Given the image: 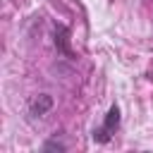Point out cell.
<instances>
[{
	"mask_svg": "<svg viewBox=\"0 0 153 153\" xmlns=\"http://www.w3.org/2000/svg\"><path fill=\"white\" fill-rule=\"evenodd\" d=\"M55 45L62 55L72 57V50H69V29L67 26H57L55 29Z\"/></svg>",
	"mask_w": 153,
	"mask_h": 153,
	"instance_id": "3957f363",
	"label": "cell"
},
{
	"mask_svg": "<svg viewBox=\"0 0 153 153\" xmlns=\"http://www.w3.org/2000/svg\"><path fill=\"white\" fill-rule=\"evenodd\" d=\"M50 108H53V96H50V93H38V96L29 103V112H31L33 117H43Z\"/></svg>",
	"mask_w": 153,
	"mask_h": 153,
	"instance_id": "7a4b0ae2",
	"label": "cell"
},
{
	"mask_svg": "<svg viewBox=\"0 0 153 153\" xmlns=\"http://www.w3.org/2000/svg\"><path fill=\"white\" fill-rule=\"evenodd\" d=\"M43 151H65V143H60V141H48V143H43Z\"/></svg>",
	"mask_w": 153,
	"mask_h": 153,
	"instance_id": "277c9868",
	"label": "cell"
},
{
	"mask_svg": "<svg viewBox=\"0 0 153 153\" xmlns=\"http://www.w3.org/2000/svg\"><path fill=\"white\" fill-rule=\"evenodd\" d=\"M120 120H122V117H120V108H117V105H110V110H108V115H105L103 127L93 129V141H98V143H108V141H110V136L117 131Z\"/></svg>",
	"mask_w": 153,
	"mask_h": 153,
	"instance_id": "6da1fadb",
	"label": "cell"
}]
</instances>
